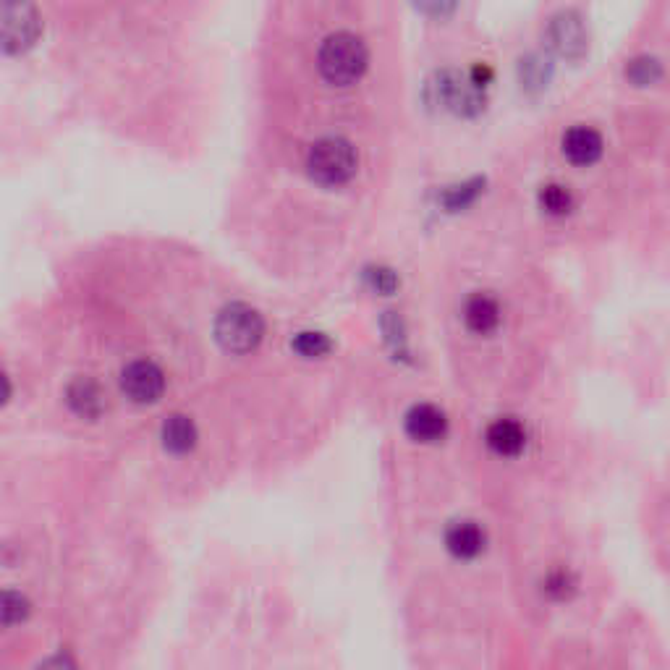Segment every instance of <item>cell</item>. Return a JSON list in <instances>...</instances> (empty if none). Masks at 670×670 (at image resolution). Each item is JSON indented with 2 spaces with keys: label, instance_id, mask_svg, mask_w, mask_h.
I'll list each match as a JSON object with an SVG mask.
<instances>
[{
  "label": "cell",
  "instance_id": "1",
  "mask_svg": "<svg viewBox=\"0 0 670 670\" xmlns=\"http://www.w3.org/2000/svg\"><path fill=\"white\" fill-rule=\"evenodd\" d=\"M367 63H370L367 45L362 37L351 35V32H335V35L325 37L320 55H317L320 74L325 76V82L335 84V87H349V84L359 82L367 71Z\"/></svg>",
  "mask_w": 670,
  "mask_h": 670
},
{
  "label": "cell",
  "instance_id": "2",
  "mask_svg": "<svg viewBox=\"0 0 670 670\" xmlns=\"http://www.w3.org/2000/svg\"><path fill=\"white\" fill-rule=\"evenodd\" d=\"M354 144L341 137H325L312 144L307 155V171L322 186H343L356 176Z\"/></svg>",
  "mask_w": 670,
  "mask_h": 670
},
{
  "label": "cell",
  "instance_id": "3",
  "mask_svg": "<svg viewBox=\"0 0 670 670\" xmlns=\"http://www.w3.org/2000/svg\"><path fill=\"white\" fill-rule=\"evenodd\" d=\"M262 335H265V320L257 309L249 304L233 301L218 315L215 322V338L226 351L231 354H249L260 346Z\"/></svg>",
  "mask_w": 670,
  "mask_h": 670
},
{
  "label": "cell",
  "instance_id": "4",
  "mask_svg": "<svg viewBox=\"0 0 670 670\" xmlns=\"http://www.w3.org/2000/svg\"><path fill=\"white\" fill-rule=\"evenodd\" d=\"M0 29H3V50L8 55H21L35 48V42L40 40L42 16L32 0H3Z\"/></svg>",
  "mask_w": 670,
  "mask_h": 670
},
{
  "label": "cell",
  "instance_id": "5",
  "mask_svg": "<svg viewBox=\"0 0 670 670\" xmlns=\"http://www.w3.org/2000/svg\"><path fill=\"white\" fill-rule=\"evenodd\" d=\"M545 42L547 48L553 50L558 58H566V61H582L589 50V35L587 27H584L582 14L574 11V8L558 11V14L550 19V24H547Z\"/></svg>",
  "mask_w": 670,
  "mask_h": 670
},
{
  "label": "cell",
  "instance_id": "6",
  "mask_svg": "<svg viewBox=\"0 0 670 670\" xmlns=\"http://www.w3.org/2000/svg\"><path fill=\"white\" fill-rule=\"evenodd\" d=\"M438 100L453 113L459 116H477L479 110L485 108V97H482V87L474 84L472 76H461L456 71H443L435 84Z\"/></svg>",
  "mask_w": 670,
  "mask_h": 670
},
{
  "label": "cell",
  "instance_id": "7",
  "mask_svg": "<svg viewBox=\"0 0 670 670\" xmlns=\"http://www.w3.org/2000/svg\"><path fill=\"white\" fill-rule=\"evenodd\" d=\"M121 388L134 404H155L165 390V377L158 364L131 362L121 375Z\"/></svg>",
  "mask_w": 670,
  "mask_h": 670
},
{
  "label": "cell",
  "instance_id": "8",
  "mask_svg": "<svg viewBox=\"0 0 670 670\" xmlns=\"http://www.w3.org/2000/svg\"><path fill=\"white\" fill-rule=\"evenodd\" d=\"M602 137L592 126H574L563 137V155L574 165H595L602 158Z\"/></svg>",
  "mask_w": 670,
  "mask_h": 670
},
{
  "label": "cell",
  "instance_id": "9",
  "mask_svg": "<svg viewBox=\"0 0 670 670\" xmlns=\"http://www.w3.org/2000/svg\"><path fill=\"white\" fill-rule=\"evenodd\" d=\"M448 430V419L438 406L419 404L406 414V432L417 443H438Z\"/></svg>",
  "mask_w": 670,
  "mask_h": 670
},
{
  "label": "cell",
  "instance_id": "10",
  "mask_svg": "<svg viewBox=\"0 0 670 670\" xmlns=\"http://www.w3.org/2000/svg\"><path fill=\"white\" fill-rule=\"evenodd\" d=\"M445 547L461 561H472L485 550V532L474 521H456L445 532Z\"/></svg>",
  "mask_w": 670,
  "mask_h": 670
},
{
  "label": "cell",
  "instance_id": "11",
  "mask_svg": "<svg viewBox=\"0 0 670 670\" xmlns=\"http://www.w3.org/2000/svg\"><path fill=\"white\" fill-rule=\"evenodd\" d=\"M487 445L498 456H519L524 451V445H527V432H524V427L516 419H498L487 430Z\"/></svg>",
  "mask_w": 670,
  "mask_h": 670
},
{
  "label": "cell",
  "instance_id": "12",
  "mask_svg": "<svg viewBox=\"0 0 670 670\" xmlns=\"http://www.w3.org/2000/svg\"><path fill=\"white\" fill-rule=\"evenodd\" d=\"M464 320H466V328L472 330V333H479V335L493 333L500 322L498 301L487 294L472 296V299L466 301Z\"/></svg>",
  "mask_w": 670,
  "mask_h": 670
},
{
  "label": "cell",
  "instance_id": "13",
  "mask_svg": "<svg viewBox=\"0 0 670 670\" xmlns=\"http://www.w3.org/2000/svg\"><path fill=\"white\" fill-rule=\"evenodd\" d=\"M66 398H69V406L76 411V414H79V417L97 419L100 414H103V406H105L103 390H100V385H97L95 380L79 377L76 383L69 385Z\"/></svg>",
  "mask_w": 670,
  "mask_h": 670
},
{
  "label": "cell",
  "instance_id": "14",
  "mask_svg": "<svg viewBox=\"0 0 670 670\" xmlns=\"http://www.w3.org/2000/svg\"><path fill=\"white\" fill-rule=\"evenodd\" d=\"M194 443H197V427L192 419L176 414L163 424V445L171 453H189Z\"/></svg>",
  "mask_w": 670,
  "mask_h": 670
},
{
  "label": "cell",
  "instance_id": "15",
  "mask_svg": "<svg viewBox=\"0 0 670 670\" xmlns=\"http://www.w3.org/2000/svg\"><path fill=\"white\" fill-rule=\"evenodd\" d=\"M553 76V63L547 61L545 55L540 53H529L527 58L519 61V79L524 89H545L547 82Z\"/></svg>",
  "mask_w": 670,
  "mask_h": 670
},
{
  "label": "cell",
  "instance_id": "16",
  "mask_svg": "<svg viewBox=\"0 0 670 670\" xmlns=\"http://www.w3.org/2000/svg\"><path fill=\"white\" fill-rule=\"evenodd\" d=\"M626 79L634 87H652L663 79V63L655 55H636L626 66Z\"/></svg>",
  "mask_w": 670,
  "mask_h": 670
},
{
  "label": "cell",
  "instance_id": "17",
  "mask_svg": "<svg viewBox=\"0 0 670 670\" xmlns=\"http://www.w3.org/2000/svg\"><path fill=\"white\" fill-rule=\"evenodd\" d=\"M540 205L542 210L550 212V215H566V212H571V207H574V197H571V192H568L566 186L547 184L542 186Z\"/></svg>",
  "mask_w": 670,
  "mask_h": 670
},
{
  "label": "cell",
  "instance_id": "18",
  "mask_svg": "<svg viewBox=\"0 0 670 670\" xmlns=\"http://www.w3.org/2000/svg\"><path fill=\"white\" fill-rule=\"evenodd\" d=\"M291 346H294L296 354L304 356V359H320V356H325L330 351L328 338L322 333H312V330L296 335Z\"/></svg>",
  "mask_w": 670,
  "mask_h": 670
},
{
  "label": "cell",
  "instance_id": "19",
  "mask_svg": "<svg viewBox=\"0 0 670 670\" xmlns=\"http://www.w3.org/2000/svg\"><path fill=\"white\" fill-rule=\"evenodd\" d=\"M482 186H485V181H479V178L477 181H469V184L453 186V189H448L443 197L445 207H448V210H464V207H469L474 199L479 197Z\"/></svg>",
  "mask_w": 670,
  "mask_h": 670
},
{
  "label": "cell",
  "instance_id": "20",
  "mask_svg": "<svg viewBox=\"0 0 670 670\" xmlns=\"http://www.w3.org/2000/svg\"><path fill=\"white\" fill-rule=\"evenodd\" d=\"M411 3L419 14L435 21L451 19L456 14V6H459V0H411Z\"/></svg>",
  "mask_w": 670,
  "mask_h": 670
},
{
  "label": "cell",
  "instance_id": "21",
  "mask_svg": "<svg viewBox=\"0 0 670 670\" xmlns=\"http://www.w3.org/2000/svg\"><path fill=\"white\" fill-rule=\"evenodd\" d=\"M29 613V602L24 600L21 595H16V592H6L3 595V626L6 629H11L14 623L24 621Z\"/></svg>",
  "mask_w": 670,
  "mask_h": 670
},
{
  "label": "cell",
  "instance_id": "22",
  "mask_svg": "<svg viewBox=\"0 0 670 670\" xmlns=\"http://www.w3.org/2000/svg\"><path fill=\"white\" fill-rule=\"evenodd\" d=\"M367 281H370V286L375 288L377 294H393L398 288V275L390 270V267H370L367 270Z\"/></svg>",
  "mask_w": 670,
  "mask_h": 670
},
{
  "label": "cell",
  "instance_id": "23",
  "mask_svg": "<svg viewBox=\"0 0 670 670\" xmlns=\"http://www.w3.org/2000/svg\"><path fill=\"white\" fill-rule=\"evenodd\" d=\"M545 592L547 595L558 597V600H563V597H568L574 592V579H571L566 571H558V574H553L545 582Z\"/></svg>",
  "mask_w": 670,
  "mask_h": 670
}]
</instances>
